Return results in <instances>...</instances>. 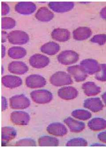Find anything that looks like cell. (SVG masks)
I'll return each mask as SVG.
<instances>
[{"label":"cell","mask_w":106,"mask_h":148,"mask_svg":"<svg viewBox=\"0 0 106 148\" xmlns=\"http://www.w3.org/2000/svg\"><path fill=\"white\" fill-rule=\"evenodd\" d=\"M50 82L56 86H61L72 84L73 83L71 77L64 72H57L50 78Z\"/></svg>","instance_id":"1"},{"label":"cell","mask_w":106,"mask_h":148,"mask_svg":"<svg viewBox=\"0 0 106 148\" xmlns=\"http://www.w3.org/2000/svg\"><path fill=\"white\" fill-rule=\"evenodd\" d=\"M31 98L35 103L43 104L49 103L52 100L53 95L50 91L45 90H39L32 92Z\"/></svg>","instance_id":"2"},{"label":"cell","mask_w":106,"mask_h":148,"mask_svg":"<svg viewBox=\"0 0 106 148\" xmlns=\"http://www.w3.org/2000/svg\"><path fill=\"white\" fill-rule=\"evenodd\" d=\"M10 106L14 110H24L30 106V101L23 94L16 95L10 98Z\"/></svg>","instance_id":"3"},{"label":"cell","mask_w":106,"mask_h":148,"mask_svg":"<svg viewBox=\"0 0 106 148\" xmlns=\"http://www.w3.org/2000/svg\"><path fill=\"white\" fill-rule=\"evenodd\" d=\"M8 39L9 42L12 44L24 45L28 42L29 38L25 32L15 30L8 34Z\"/></svg>","instance_id":"4"},{"label":"cell","mask_w":106,"mask_h":148,"mask_svg":"<svg viewBox=\"0 0 106 148\" xmlns=\"http://www.w3.org/2000/svg\"><path fill=\"white\" fill-rule=\"evenodd\" d=\"M57 60L60 63L65 65L73 64L79 60V55L74 51H63L57 56Z\"/></svg>","instance_id":"5"},{"label":"cell","mask_w":106,"mask_h":148,"mask_svg":"<svg viewBox=\"0 0 106 148\" xmlns=\"http://www.w3.org/2000/svg\"><path fill=\"white\" fill-rule=\"evenodd\" d=\"M11 122L16 125H27L30 121L29 114L24 111H14L10 116Z\"/></svg>","instance_id":"6"},{"label":"cell","mask_w":106,"mask_h":148,"mask_svg":"<svg viewBox=\"0 0 106 148\" xmlns=\"http://www.w3.org/2000/svg\"><path fill=\"white\" fill-rule=\"evenodd\" d=\"M25 83L26 86L30 88H39L44 87L47 84V81L41 75L32 74L27 77Z\"/></svg>","instance_id":"7"},{"label":"cell","mask_w":106,"mask_h":148,"mask_svg":"<svg viewBox=\"0 0 106 148\" xmlns=\"http://www.w3.org/2000/svg\"><path fill=\"white\" fill-rule=\"evenodd\" d=\"M80 66L85 73L89 74L97 73L101 68L100 64L96 60L93 59L82 61L80 62Z\"/></svg>","instance_id":"8"},{"label":"cell","mask_w":106,"mask_h":148,"mask_svg":"<svg viewBox=\"0 0 106 148\" xmlns=\"http://www.w3.org/2000/svg\"><path fill=\"white\" fill-rule=\"evenodd\" d=\"M29 62L33 67L41 69L47 66L49 64L50 59L48 57L42 54H36L30 58Z\"/></svg>","instance_id":"9"},{"label":"cell","mask_w":106,"mask_h":148,"mask_svg":"<svg viewBox=\"0 0 106 148\" xmlns=\"http://www.w3.org/2000/svg\"><path fill=\"white\" fill-rule=\"evenodd\" d=\"M36 9V5L31 2H19L15 6L17 13L23 15L31 14L35 11Z\"/></svg>","instance_id":"10"},{"label":"cell","mask_w":106,"mask_h":148,"mask_svg":"<svg viewBox=\"0 0 106 148\" xmlns=\"http://www.w3.org/2000/svg\"><path fill=\"white\" fill-rule=\"evenodd\" d=\"M47 130L49 134L56 136H63L68 132L65 126L58 122L50 124L47 127Z\"/></svg>","instance_id":"11"},{"label":"cell","mask_w":106,"mask_h":148,"mask_svg":"<svg viewBox=\"0 0 106 148\" xmlns=\"http://www.w3.org/2000/svg\"><path fill=\"white\" fill-rule=\"evenodd\" d=\"M2 83L6 87L14 88L20 86L22 80L19 77L14 75H6L2 77Z\"/></svg>","instance_id":"12"},{"label":"cell","mask_w":106,"mask_h":148,"mask_svg":"<svg viewBox=\"0 0 106 148\" xmlns=\"http://www.w3.org/2000/svg\"><path fill=\"white\" fill-rule=\"evenodd\" d=\"M73 2H51L48 4L49 7L54 11L57 13L66 12L74 8Z\"/></svg>","instance_id":"13"},{"label":"cell","mask_w":106,"mask_h":148,"mask_svg":"<svg viewBox=\"0 0 106 148\" xmlns=\"http://www.w3.org/2000/svg\"><path fill=\"white\" fill-rule=\"evenodd\" d=\"M8 70L11 73L22 75L28 72V68L24 63L21 62H13L8 66Z\"/></svg>","instance_id":"14"},{"label":"cell","mask_w":106,"mask_h":148,"mask_svg":"<svg viewBox=\"0 0 106 148\" xmlns=\"http://www.w3.org/2000/svg\"><path fill=\"white\" fill-rule=\"evenodd\" d=\"M16 131L13 127H4L1 129V145L5 146L15 138Z\"/></svg>","instance_id":"15"},{"label":"cell","mask_w":106,"mask_h":148,"mask_svg":"<svg viewBox=\"0 0 106 148\" xmlns=\"http://www.w3.org/2000/svg\"><path fill=\"white\" fill-rule=\"evenodd\" d=\"M84 106L85 108L93 112H97L103 108V104L99 98L87 99L84 101Z\"/></svg>","instance_id":"16"},{"label":"cell","mask_w":106,"mask_h":148,"mask_svg":"<svg viewBox=\"0 0 106 148\" xmlns=\"http://www.w3.org/2000/svg\"><path fill=\"white\" fill-rule=\"evenodd\" d=\"M78 91L73 87H65L59 90L58 95L61 98L65 100H71L78 95Z\"/></svg>","instance_id":"17"},{"label":"cell","mask_w":106,"mask_h":148,"mask_svg":"<svg viewBox=\"0 0 106 148\" xmlns=\"http://www.w3.org/2000/svg\"><path fill=\"white\" fill-rule=\"evenodd\" d=\"M68 72L74 77L76 82L84 81L87 77V74L85 73L80 66H75L69 67L67 69Z\"/></svg>","instance_id":"18"},{"label":"cell","mask_w":106,"mask_h":148,"mask_svg":"<svg viewBox=\"0 0 106 148\" xmlns=\"http://www.w3.org/2000/svg\"><path fill=\"white\" fill-rule=\"evenodd\" d=\"M64 122L68 126L71 132L78 133L83 131L85 128L84 123L78 121L71 117H68L64 120Z\"/></svg>","instance_id":"19"},{"label":"cell","mask_w":106,"mask_h":148,"mask_svg":"<svg viewBox=\"0 0 106 148\" xmlns=\"http://www.w3.org/2000/svg\"><path fill=\"white\" fill-rule=\"evenodd\" d=\"M51 36L55 40L64 42L67 41L70 39V32L66 29L58 28L53 31Z\"/></svg>","instance_id":"20"},{"label":"cell","mask_w":106,"mask_h":148,"mask_svg":"<svg viewBox=\"0 0 106 148\" xmlns=\"http://www.w3.org/2000/svg\"><path fill=\"white\" fill-rule=\"evenodd\" d=\"M54 14L47 7L40 8L35 14V17L39 21H49L54 17Z\"/></svg>","instance_id":"21"},{"label":"cell","mask_w":106,"mask_h":148,"mask_svg":"<svg viewBox=\"0 0 106 148\" xmlns=\"http://www.w3.org/2000/svg\"><path fill=\"white\" fill-rule=\"evenodd\" d=\"M92 34L91 29L88 27H79L73 32L74 38L78 40L87 39L91 36Z\"/></svg>","instance_id":"22"},{"label":"cell","mask_w":106,"mask_h":148,"mask_svg":"<svg viewBox=\"0 0 106 148\" xmlns=\"http://www.w3.org/2000/svg\"><path fill=\"white\" fill-rule=\"evenodd\" d=\"M82 88L84 93L88 96L96 95L101 92V88L94 83L87 82L82 86Z\"/></svg>","instance_id":"23"},{"label":"cell","mask_w":106,"mask_h":148,"mask_svg":"<svg viewBox=\"0 0 106 148\" xmlns=\"http://www.w3.org/2000/svg\"><path fill=\"white\" fill-rule=\"evenodd\" d=\"M59 49V45L52 41L45 44L40 49L41 52L51 56L56 54Z\"/></svg>","instance_id":"24"},{"label":"cell","mask_w":106,"mask_h":148,"mask_svg":"<svg viewBox=\"0 0 106 148\" xmlns=\"http://www.w3.org/2000/svg\"><path fill=\"white\" fill-rule=\"evenodd\" d=\"M88 126L92 130L99 131L106 127V121L103 118H94L88 123Z\"/></svg>","instance_id":"25"},{"label":"cell","mask_w":106,"mask_h":148,"mask_svg":"<svg viewBox=\"0 0 106 148\" xmlns=\"http://www.w3.org/2000/svg\"><path fill=\"white\" fill-rule=\"evenodd\" d=\"M27 51L25 49L19 46L11 47L8 50V55L11 58L14 59H20L25 57Z\"/></svg>","instance_id":"26"},{"label":"cell","mask_w":106,"mask_h":148,"mask_svg":"<svg viewBox=\"0 0 106 148\" xmlns=\"http://www.w3.org/2000/svg\"><path fill=\"white\" fill-rule=\"evenodd\" d=\"M38 145L42 146H56L59 145V140L54 137L44 136L38 140Z\"/></svg>","instance_id":"27"},{"label":"cell","mask_w":106,"mask_h":148,"mask_svg":"<svg viewBox=\"0 0 106 148\" xmlns=\"http://www.w3.org/2000/svg\"><path fill=\"white\" fill-rule=\"evenodd\" d=\"M72 115L81 120H87L92 116V114L89 112L83 110H76L72 112Z\"/></svg>","instance_id":"28"},{"label":"cell","mask_w":106,"mask_h":148,"mask_svg":"<svg viewBox=\"0 0 106 148\" xmlns=\"http://www.w3.org/2000/svg\"><path fill=\"white\" fill-rule=\"evenodd\" d=\"M16 25V21L13 18L9 17L2 18L1 28L4 29H8L14 28Z\"/></svg>","instance_id":"29"},{"label":"cell","mask_w":106,"mask_h":148,"mask_svg":"<svg viewBox=\"0 0 106 148\" xmlns=\"http://www.w3.org/2000/svg\"><path fill=\"white\" fill-rule=\"evenodd\" d=\"M88 143L85 139L81 138H76L69 140L66 146H87Z\"/></svg>","instance_id":"30"},{"label":"cell","mask_w":106,"mask_h":148,"mask_svg":"<svg viewBox=\"0 0 106 148\" xmlns=\"http://www.w3.org/2000/svg\"><path fill=\"white\" fill-rule=\"evenodd\" d=\"M101 68L97 73L95 77L99 81H106V65L105 64H100Z\"/></svg>","instance_id":"31"},{"label":"cell","mask_w":106,"mask_h":148,"mask_svg":"<svg viewBox=\"0 0 106 148\" xmlns=\"http://www.w3.org/2000/svg\"><path fill=\"white\" fill-rule=\"evenodd\" d=\"M36 143L32 139H23L17 141L16 143L15 146H36Z\"/></svg>","instance_id":"32"},{"label":"cell","mask_w":106,"mask_h":148,"mask_svg":"<svg viewBox=\"0 0 106 148\" xmlns=\"http://www.w3.org/2000/svg\"><path fill=\"white\" fill-rule=\"evenodd\" d=\"M91 41L92 42L102 45L106 42V35H97L92 38Z\"/></svg>","instance_id":"33"},{"label":"cell","mask_w":106,"mask_h":148,"mask_svg":"<svg viewBox=\"0 0 106 148\" xmlns=\"http://www.w3.org/2000/svg\"><path fill=\"white\" fill-rule=\"evenodd\" d=\"M10 9L9 6L4 2L1 3V14L2 15H5L8 14L9 12Z\"/></svg>","instance_id":"34"},{"label":"cell","mask_w":106,"mask_h":148,"mask_svg":"<svg viewBox=\"0 0 106 148\" xmlns=\"http://www.w3.org/2000/svg\"><path fill=\"white\" fill-rule=\"evenodd\" d=\"M98 138L101 141H102L103 143H106V131L102 132L99 134Z\"/></svg>","instance_id":"35"},{"label":"cell","mask_w":106,"mask_h":148,"mask_svg":"<svg viewBox=\"0 0 106 148\" xmlns=\"http://www.w3.org/2000/svg\"><path fill=\"white\" fill-rule=\"evenodd\" d=\"M7 107V101L5 97H2V111L5 110Z\"/></svg>","instance_id":"36"},{"label":"cell","mask_w":106,"mask_h":148,"mask_svg":"<svg viewBox=\"0 0 106 148\" xmlns=\"http://www.w3.org/2000/svg\"><path fill=\"white\" fill-rule=\"evenodd\" d=\"M101 16L106 20V7L102 9L101 12Z\"/></svg>","instance_id":"37"},{"label":"cell","mask_w":106,"mask_h":148,"mask_svg":"<svg viewBox=\"0 0 106 148\" xmlns=\"http://www.w3.org/2000/svg\"><path fill=\"white\" fill-rule=\"evenodd\" d=\"M5 46L2 45V58L5 57Z\"/></svg>","instance_id":"38"},{"label":"cell","mask_w":106,"mask_h":148,"mask_svg":"<svg viewBox=\"0 0 106 148\" xmlns=\"http://www.w3.org/2000/svg\"><path fill=\"white\" fill-rule=\"evenodd\" d=\"M102 98L106 105V92H105L102 95Z\"/></svg>","instance_id":"39"}]
</instances>
